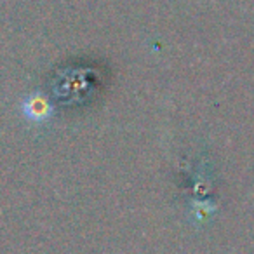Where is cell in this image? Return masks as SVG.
Instances as JSON below:
<instances>
[{
  "instance_id": "1",
  "label": "cell",
  "mask_w": 254,
  "mask_h": 254,
  "mask_svg": "<svg viewBox=\"0 0 254 254\" xmlns=\"http://www.w3.org/2000/svg\"><path fill=\"white\" fill-rule=\"evenodd\" d=\"M19 108H21L23 117L33 124L47 122L54 113L53 103L42 91H33L32 94L26 96L19 105Z\"/></svg>"
}]
</instances>
